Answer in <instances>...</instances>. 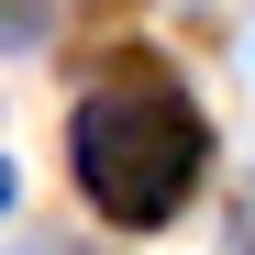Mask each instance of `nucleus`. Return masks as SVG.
<instances>
[{
    "instance_id": "20e7f679",
    "label": "nucleus",
    "mask_w": 255,
    "mask_h": 255,
    "mask_svg": "<svg viewBox=\"0 0 255 255\" xmlns=\"http://www.w3.org/2000/svg\"><path fill=\"white\" fill-rule=\"evenodd\" d=\"M244 255H255V211H244Z\"/></svg>"
},
{
    "instance_id": "7ed1b4c3",
    "label": "nucleus",
    "mask_w": 255,
    "mask_h": 255,
    "mask_svg": "<svg viewBox=\"0 0 255 255\" xmlns=\"http://www.w3.org/2000/svg\"><path fill=\"white\" fill-rule=\"evenodd\" d=\"M0 211H11V155H0Z\"/></svg>"
},
{
    "instance_id": "f257e3e1",
    "label": "nucleus",
    "mask_w": 255,
    "mask_h": 255,
    "mask_svg": "<svg viewBox=\"0 0 255 255\" xmlns=\"http://www.w3.org/2000/svg\"><path fill=\"white\" fill-rule=\"evenodd\" d=\"M67 166H78V200H89L100 222L144 233V222H166V211L200 189L211 133H200V111L166 89V78H133V89L78 100V122H67Z\"/></svg>"
},
{
    "instance_id": "f03ea898",
    "label": "nucleus",
    "mask_w": 255,
    "mask_h": 255,
    "mask_svg": "<svg viewBox=\"0 0 255 255\" xmlns=\"http://www.w3.org/2000/svg\"><path fill=\"white\" fill-rule=\"evenodd\" d=\"M45 33H56L45 0H0V45H45Z\"/></svg>"
}]
</instances>
